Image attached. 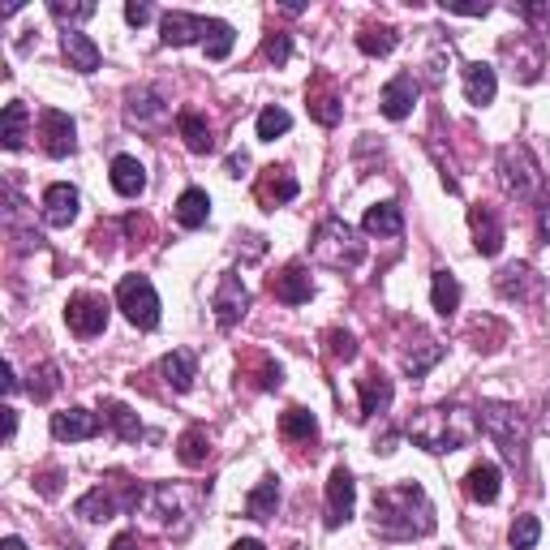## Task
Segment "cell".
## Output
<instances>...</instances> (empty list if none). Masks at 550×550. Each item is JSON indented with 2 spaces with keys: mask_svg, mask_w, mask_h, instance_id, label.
<instances>
[{
  "mask_svg": "<svg viewBox=\"0 0 550 550\" xmlns=\"http://www.w3.org/2000/svg\"><path fill=\"white\" fill-rule=\"evenodd\" d=\"M370 525L387 542L426 538V533L434 529V503L426 499V490L417 482L383 486V490H374V520Z\"/></svg>",
  "mask_w": 550,
  "mask_h": 550,
  "instance_id": "1",
  "label": "cell"
},
{
  "mask_svg": "<svg viewBox=\"0 0 550 550\" xmlns=\"http://www.w3.org/2000/svg\"><path fill=\"white\" fill-rule=\"evenodd\" d=\"M404 430L426 452H460L477 439L482 422H477V409H469V404H434V409L417 413Z\"/></svg>",
  "mask_w": 550,
  "mask_h": 550,
  "instance_id": "2",
  "label": "cell"
},
{
  "mask_svg": "<svg viewBox=\"0 0 550 550\" xmlns=\"http://www.w3.org/2000/svg\"><path fill=\"white\" fill-rule=\"evenodd\" d=\"M198 503H202V490H190V486H177V482H159L142 495L138 508L147 512L159 529H168L172 538H185L198 520Z\"/></svg>",
  "mask_w": 550,
  "mask_h": 550,
  "instance_id": "3",
  "label": "cell"
},
{
  "mask_svg": "<svg viewBox=\"0 0 550 550\" xmlns=\"http://www.w3.org/2000/svg\"><path fill=\"white\" fill-rule=\"evenodd\" d=\"M477 422L482 430L503 447V456L512 460L516 469H525V456H529V422L516 404H499V400H482L477 404Z\"/></svg>",
  "mask_w": 550,
  "mask_h": 550,
  "instance_id": "4",
  "label": "cell"
},
{
  "mask_svg": "<svg viewBox=\"0 0 550 550\" xmlns=\"http://www.w3.org/2000/svg\"><path fill=\"white\" fill-rule=\"evenodd\" d=\"M314 258L323 267H336V271H353V267H361V258H366V241H357V233L344 220H323L314 228Z\"/></svg>",
  "mask_w": 550,
  "mask_h": 550,
  "instance_id": "5",
  "label": "cell"
},
{
  "mask_svg": "<svg viewBox=\"0 0 550 550\" xmlns=\"http://www.w3.org/2000/svg\"><path fill=\"white\" fill-rule=\"evenodd\" d=\"M499 185L508 198H533L542 185V168L538 159H533V151L525 147V142H508V147L499 151Z\"/></svg>",
  "mask_w": 550,
  "mask_h": 550,
  "instance_id": "6",
  "label": "cell"
},
{
  "mask_svg": "<svg viewBox=\"0 0 550 550\" xmlns=\"http://www.w3.org/2000/svg\"><path fill=\"white\" fill-rule=\"evenodd\" d=\"M117 306L125 310V318L134 327H142V331L159 327V293L147 275H125L117 284Z\"/></svg>",
  "mask_w": 550,
  "mask_h": 550,
  "instance_id": "7",
  "label": "cell"
},
{
  "mask_svg": "<svg viewBox=\"0 0 550 550\" xmlns=\"http://www.w3.org/2000/svg\"><path fill=\"white\" fill-rule=\"evenodd\" d=\"M117 486H121V482H108V486L86 490V495L78 499V508H74V512H78L82 520H112L121 508H138L142 495H147L142 486H125V490H117Z\"/></svg>",
  "mask_w": 550,
  "mask_h": 550,
  "instance_id": "8",
  "label": "cell"
},
{
  "mask_svg": "<svg viewBox=\"0 0 550 550\" xmlns=\"http://www.w3.org/2000/svg\"><path fill=\"white\" fill-rule=\"evenodd\" d=\"M503 61L512 65V78L516 82H538L542 78V69H546V43L542 35H508L503 39Z\"/></svg>",
  "mask_w": 550,
  "mask_h": 550,
  "instance_id": "9",
  "label": "cell"
},
{
  "mask_svg": "<svg viewBox=\"0 0 550 550\" xmlns=\"http://www.w3.org/2000/svg\"><path fill=\"white\" fill-rule=\"evenodd\" d=\"M65 323L78 340L99 336V331L108 327V301L95 297V293H74L69 297V306H65Z\"/></svg>",
  "mask_w": 550,
  "mask_h": 550,
  "instance_id": "10",
  "label": "cell"
},
{
  "mask_svg": "<svg viewBox=\"0 0 550 550\" xmlns=\"http://www.w3.org/2000/svg\"><path fill=\"white\" fill-rule=\"evenodd\" d=\"M211 310H215V323H220L224 331L237 327L241 318H245V310H250V288L241 284L237 271H224L220 275V288H215V297H211Z\"/></svg>",
  "mask_w": 550,
  "mask_h": 550,
  "instance_id": "11",
  "label": "cell"
},
{
  "mask_svg": "<svg viewBox=\"0 0 550 550\" xmlns=\"http://www.w3.org/2000/svg\"><path fill=\"white\" fill-rule=\"evenodd\" d=\"M39 138H43V151H48L52 159H65L78 147V125L61 108H43L39 112Z\"/></svg>",
  "mask_w": 550,
  "mask_h": 550,
  "instance_id": "12",
  "label": "cell"
},
{
  "mask_svg": "<svg viewBox=\"0 0 550 550\" xmlns=\"http://www.w3.org/2000/svg\"><path fill=\"white\" fill-rule=\"evenodd\" d=\"M353 503H357V482H353V473L336 465L327 477V529H340L344 520L353 516Z\"/></svg>",
  "mask_w": 550,
  "mask_h": 550,
  "instance_id": "13",
  "label": "cell"
},
{
  "mask_svg": "<svg viewBox=\"0 0 550 550\" xmlns=\"http://www.w3.org/2000/svg\"><path fill=\"white\" fill-rule=\"evenodd\" d=\"M254 194H258V202H263V211H275V207H284V202H293L301 194V185H297V177L288 168H275L271 164V168H263Z\"/></svg>",
  "mask_w": 550,
  "mask_h": 550,
  "instance_id": "14",
  "label": "cell"
},
{
  "mask_svg": "<svg viewBox=\"0 0 550 550\" xmlns=\"http://www.w3.org/2000/svg\"><path fill=\"white\" fill-rule=\"evenodd\" d=\"M271 297L284 301V306H306V301L314 297L310 271L301 267V263H288L280 275H271Z\"/></svg>",
  "mask_w": 550,
  "mask_h": 550,
  "instance_id": "15",
  "label": "cell"
},
{
  "mask_svg": "<svg viewBox=\"0 0 550 550\" xmlns=\"http://www.w3.org/2000/svg\"><path fill=\"white\" fill-rule=\"evenodd\" d=\"M469 228H473V245L482 250L486 258H495L503 250V220L495 207H486V202H477L469 207Z\"/></svg>",
  "mask_w": 550,
  "mask_h": 550,
  "instance_id": "16",
  "label": "cell"
},
{
  "mask_svg": "<svg viewBox=\"0 0 550 550\" xmlns=\"http://www.w3.org/2000/svg\"><path fill=\"white\" fill-rule=\"evenodd\" d=\"M357 392H361V413L357 417H374V413H387L392 409V396H396V387H392V379H387V374L374 366V370H366L357 379Z\"/></svg>",
  "mask_w": 550,
  "mask_h": 550,
  "instance_id": "17",
  "label": "cell"
},
{
  "mask_svg": "<svg viewBox=\"0 0 550 550\" xmlns=\"http://www.w3.org/2000/svg\"><path fill=\"white\" fill-rule=\"evenodd\" d=\"M417 78L413 74H396L392 82L383 86V95H379V108H383V117L387 121H404L413 112V104H417Z\"/></svg>",
  "mask_w": 550,
  "mask_h": 550,
  "instance_id": "18",
  "label": "cell"
},
{
  "mask_svg": "<svg viewBox=\"0 0 550 550\" xmlns=\"http://www.w3.org/2000/svg\"><path fill=\"white\" fill-rule=\"evenodd\" d=\"M495 288H499V297H508V301H533L542 293V275H533V267H525V263H508L495 275Z\"/></svg>",
  "mask_w": 550,
  "mask_h": 550,
  "instance_id": "19",
  "label": "cell"
},
{
  "mask_svg": "<svg viewBox=\"0 0 550 550\" xmlns=\"http://www.w3.org/2000/svg\"><path fill=\"white\" fill-rule=\"evenodd\" d=\"M78 220V190L74 185H48L43 190V224L69 228Z\"/></svg>",
  "mask_w": 550,
  "mask_h": 550,
  "instance_id": "20",
  "label": "cell"
},
{
  "mask_svg": "<svg viewBox=\"0 0 550 550\" xmlns=\"http://www.w3.org/2000/svg\"><path fill=\"white\" fill-rule=\"evenodd\" d=\"M159 39L168 43V48H185V43L202 39V31H207V18H198V13H185V9H172L164 13V22H159Z\"/></svg>",
  "mask_w": 550,
  "mask_h": 550,
  "instance_id": "21",
  "label": "cell"
},
{
  "mask_svg": "<svg viewBox=\"0 0 550 550\" xmlns=\"http://www.w3.org/2000/svg\"><path fill=\"white\" fill-rule=\"evenodd\" d=\"M99 434V417L91 409H65V413H52V439L61 443H82Z\"/></svg>",
  "mask_w": 550,
  "mask_h": 550,
  "instance_id": "22",
  "label": "cell"
},
{
  "mask_svg": "<svg viewBox=\"0 0 550 550\" xmlns=\"http://www.w3.org/2000/svg\"><path fill=\"white\" fill-rule=\"evenodd\" d=\"M310 117L318 125H327V129L340 125V117H344V104H340V95H336V86H331L327 74H318L314 86H310Z\"/></svg>",
  "mask_w": 550,
  "mask_h": 550,
  "instance_id": "23",
  "label": "cell"
},
{
  "mask_svg": "<svg viewBox=\"0 0 550 550\" xmlns=\"http://www.w3.org/2000/svg\"><path fill=\"white\" fill-rule=\"evenodd\" d=\"M460 78H465V99L477 108H486L490 99H495L499 91V78H495V69H490L486 61H469L465 69H460Z\"/></svg>",
  "mask_w": 550,
  "mask_h": 550,
  "instance_id": "24",
  "label": "cell"
},
{
  "mask_svg": "<svg viewBox=\"0 0 550 550\" xmlns=\"http://www.w3.org/2000/svg\"><path fill=\"white\" fill-rule=\"evenodd\" d=\"M159 374H164V383L172 392H190L194 379H198V361L190 349H172L164 361H159Z\"/></svg>",
  "mask_w": 550,
  "mask_h": 550,
  "instance_id": "25",
  "label": "cell"
},
{
  "mask_svg": "<svg viewBox=\"0 0 550 550\" xmlns=\"http://www.w3.org/2000/svg\"><path fill=\"white\" fill-rule=\"evenodd\" d=\"M108 177H112V190H117L121 198H138L142 190H147V168H142L134 155H117V159H112Z\"/></svg>",
  "mask_w": 550,
  "mask_h": 550,
  "instance_id": "26",
  "label": "cell"
},
{
  "mask_svg": "<svg viewBox=\"0 0 550 550\" xmlns=\"http://www.w3.org/2000/svg\"><path fill=\"white\" fill-rule=\"evenodd\" d=\"M404 370L413 374V379H422L426 370H434L443 361V344L439 340H430V336H422V331H417V344H409V349H404Z\"/></svg>",
  "mask_w": 550,
  "mask_h": 550,
  "instance_id": "27",
  "label": "cell"
},
{
  "mask_svg": "<svg viewBox=\"0 0 550 550\" xmlns=\"http://www.w3.org/2000/svg\"><path fill=\"white\" fill-rule=\"evenodd\" d=\"M465 495L473 503H495L499 499V469L490 465V460H482V465H473L465 473Z\"/></svg>",
  "mask_w": 550,
  "mask_h": 550,
  "instance_id": "28",
  "label": "cell"
},
{
  "mask_svg": "<svg viewBox=\"0 0 550 550\" xmlns=\"http://www.w3.org/2000/svg\"><path fill=\"white\" fill-rule=\"evenodd\" d=\"M129 121H138V125H147V121H164L168 117V104H164V95L155 91V86H142V91L129 95Z\"/></svg>",
  "mask_w": 550,
  "mask_h": 550,
  "instance_id": "29",
  "label": "cell"
},
{
  "mask_svg": "<svg viewBox=\"0 0 550 550\" xmlns=\"http://www.w3.org/2000/svg\"><path fill=\"white\" fill-rule=\"evenodd\" d=\"M26 121H31V112H26L22 99L5 104V117H0V142H5V151H22L26 147Z\"/></svg>",
  "mask_w": 550,
  "mask_h": 550,
  "instance_id": "30",
  "label": "cell"
},
{
  "mask_svg": "<svg viewBox=\"0 0 550 550\" xmlns=\"http://www.w3.org/2000/svg\"><path fill=\"white\" fill-rule=\"evenodd\" d=\"M361 228H366L370 237H400V233H404V215H400L396 202H379V207L366 211Z\"/></svg>",
  "mask_w": 550,
  "mask_h": 550,
  "instance_id": "31",
  "label": "cell"
},
{
  "mask_svg": "<svg viewBox=\"0 0 550 550\" xmlns=\"http://www.w3.org/2000/svg\"><path fill=\"white\" fill-rule=\"evenodd\" d=\"M104 422H108L112 430H117V439H121V443H138L142 434H147V430H142V417H138L134 409H129V404H117V400H108V404H104Z\"/></svg>",
  "mask_w": 550,
  "mask_h": 550,
  "instance_id": "32",
  "label": "cell"
},
{
  "mask_svg": "<svg viewBox=\"0 0 550 550\" xmlns=\"http://www.w3.org/2000/svg\"><path fill=\"white\" fill-rule=\"evenodd\" d=\"M430 301H434V310H439L443 318H452L460 310V280L452 271H434L430 275Z\"/></svg>",
  "mask_w": 550,
  "mask_h": 550,
  "instance_id": "33",
  "label": "cell"
},
{
  "mask_svg": "<svg viewBox=\"0 0 550 550\" xmlns=\"http://www.w3.org/2000/svg\"><path fill=\"white\" fill-rule=\"evenodd\" d=\"M177 129H181V138H185V147H190L194 155H207L215 151V138H211V125L198 117L194 108H185L181 117H177Z\"/></svg>",
  "mask_w": 550,
  "mask_h": 550,
  "instance_id": "34",
  "label": "cell"
},
{
  "mask_svg": "<svg viewBox=\"0 0 550 550\" xmlns=\"http://www.w3.org/2000/svg\"><path fill=\"white\" fill-rule=\"evenodd\" d=\"M65 56L69 69H78V74H95L99 69V48L82 31H65Z\"/></svg>",
  "mask_w": 550,
  "mask_h": 550,
  "instance_id": "35",
  "label": "cell"
},
{
  "mask_svg": "<svg viewBox=\"0 0 550 550\" xmlns=\"http://www.w3.org/2000/svg\"><path fill=\"white\" fill-rule=\"evenodd\" d=\"M211 220V198H207V190H185L181 198H177V224L181 228H202Z\"/></svg>",
  "mask_w": 550,
  "mask_h": 550,
  "instance_id": "36",
  "label": "cell"
},
{
  "mask_svg": "<svg viewBox=\"0 0 550 550\" xmlns=\"http://www.w3.org/2000/svg\"><path fill=\"white\" fill-rule=\"evenodd\" d=\"M275 508H280V482H275V477H263V482L250 490V499H245V512L254 520H271Z\"/></svg>",
  "mask_w": 550,
  "mask_h": 550,
  "instance_id": "37",
  "label": "cell"
},
{
  "mask_svg": "<svg viewBox=\"0 0 550 550\" xmlns=\"http://www.w3.org/2000/svg\"><path fill=\"white\" fill-rule=\"evenodd\" d=\"M280 434L288 443H314V434H318V422H314V413L310 409H284L280 417Z\"/></svg>",
  "mask_w": 550,
  "mask_h": 550,
  "instance_id": "38",
  "label": "cell"
},
{
  "mask_svg": "<svg viewBox=\"0 0 550 550\" xmlns=\"http://www.w3.org/2000/svg\"><path fill=\"white\" fill-rule=\"evenodd\" d=\"M237 43V31L220 18H207V31H202V48H207V61H224Z\"/></svg>",
  "mask_w": 550,
  "mask_h": 550,
  "instance_id": "39",
  "label": "cell"
},
{
  "mask_svg": "<svg viewBox=\"0 0 550 550\" xmlns=\"http://www.w3.org/2000/svg\"><path fill=\"white\" fill-rule=\"evenodd\" d=\"M177 456H181V465L185 469H202L211 460V439H207V430H185L181 434V443H177Z\"/></svg>",
  "mask_w": 550,
  "mask_h": 550,
  "instance_id": "40",
  "label": "cell"
},
{
  "mask_svg": "<svg viewBox=\"0 0 550 550\" xmlns=\"http://www.w3.org/2000/svg\"><path fill=\"white\" fill-rule=\"evenodd\" d=\"M56 387H61V366H56V361H43V366H35L26 374V392H31V400L56 396Z\"/></svg>",
  "mask_w": 550,
  "mask_h": 550,
  "instance_id": "41",
  "label": "cell"
},
{
  "mask_svg": "<svg viewBox=\"0 0 550 550\" xmlns=\"http://www.w3.org/2000/svg\"><path fill=\"white\" fill-rule=\"evenodd\" d=\"M254 370V387L258 392H275V387L284 383V370L275 366L271 357H263V353H254V357H245V366H241V374H250Z\"/></svg>",
  "mask_w": 550,
  "mask_h": 550,
  "instance_id": "42",
  "label": "cell"
},
{
  "mask_svg": "<svg viewBox=\"0 0 550 550\" xmlns=\"http://www.w3.org/2000/svg\"><path fill=\"white\" fill-rule=\"evenodd\" d=\"M396 43H400V35L392 26H361V35H357V48L366 56H387Z\"/></svg>",
  "mask_w": 550,
  "mask_h": 550,
  "instance_id": "43",
  "label": "cell"
},
{
  "mask_svg": "<svg viewBox=\"0 0 550 550\" xmlns=\"http://www.w3.org/2000/svg\"><path fill=\"white\" fill-rule=\"evenodd\" d=\"M288 129H293V117H288L284 108L267 104L263 112H258V138H263V142H275L280 134H288Z\"/></svg>",
  "mask_w": 550,
  "mask_h": 550,
  "instance_id": "44",
  "label": "cell"
},
{
  "mask_svg": "<svg viewBox=\"0 0 550 550\" xmlns=\"http://www.w3.org/2000/svg\"><path fill=\"white\" fill-rule=\"evenodd\" d=\"M542 538V525H538V516H516L512 520V533H508V542L512 550H533Z\"/></svg>",
  "mask_w": 550,
  "mask_h": 550,
  "instance_id": "45",
  "label": "cell"
},
{
  "mask_svg": "<svg viewBox=\"0 0 550 550\" xmlns=\"http://www.w3.org/2000/svg\"><path fill=\"white\" fill-rule=\"evenodd\" d=\"M323 340H327L331 361H353V357H357V340L349 336V331H340V327H336V331H327Z\"/></svg>",
  "mask_w": 550,
  "mask_h": 550,
  "instance_id": "46",
  "label": "cell"
},
{
  "mask_svg": "<svg viewBox=\"0 0 550 550\" xmlns=\"http://www.w3.org/2000/svg\"><path fill=\"white\" fill-rule=\"evenodd\" d=\"M48 13H52V18L56 22H86V18H95V5H91V0H86V5H65V0H52V5H48Z\"/></svg>",
  "mask_w": 550,
  "mask_h": 550,
  "instance_id": "47",
  "label": "cell"
},
{
  "mask_svg": "<svg viewBox=\"0 0 550 550\" xmlns=\"http://www.w3.org/2000/svg\"><path fill=\"white\" fill-rule=\"evenodd\" d=\"M263 52H267V61L280 69V65H288V56H293V39H288L284 31H271L267 43H263Z\"/></svg>",
  "mask_w": 550,
  "mask_h": 550,
  "instance_id": "48",
  "label": "cell"
},
{
  "mask_svg": "<svg viewBox=\"0 0 550 550\" xmlns=\"http://www.w3.org/2000/svg\"><path fill=\"white\" fill-rule=\"evenodd\" d=\"M516 13H520V18H525V22L538 26L542 35L550 31V5H538V0H525V5H516Z\"/></svg>",
  "mask_w": 550,
  "mask_h": 550,
  "instance_id": "49",
  "label": "cell"
},
{
  "mask_svg": "<svg viewBox=\"0 0 550 550\" xmlns=\"http://www.w3.org/2000/svg\"><path fill=\"white\" fill-rule=\"evenodd\" d=\"M151 18H155L151 5H138V0H129V5H125V22L129 26H142V22H151Z\"/></svg>",
  "mask_w": 550,
  "mask_h": 550,
  "instance_id": "50",
  "label": "cell"
},
{
  "mask_svg": "<svg viewBox=\"0 0 550 550\" xmlns=\"http://www.w3.org/2000/svg\"><path fill=\"white\" fill-rule=\"evenodd\" d=\"M125 233L129 237H151V220H147V215H125Z\"/></svg>",
  "mask_w": 550,
  "mask_h": 550,
  "instance_id": "51",
  "label": "cell"
},
{
  "mask_svg": "<svg viewBox=\"0 0 550 550\" xmlns=\"http://www.w3.org/2000/svg\"><path fill=\"white\" fill-rule=\"evenodd\" d=\"M56 490H61V473H56V469H48V473L39 477V495H48V499H52Z\"/></svg>",
  "mask_w": 550,
  "mask_h": 550,
  "instance_id": "52",
  "label": "cell"
},
{
  "mask_svg": "<svg viewBox=\"0 0 550 550\" xmlns=\"http://www.w3.org/2000/svg\"><path fill=\"white\" fill-rule=\"evenodd\" d=\"M250 168V155L237 151V155H228V177H241V172Z\"/></svg>",
  "mask_w": 550,
  "mask_h": 550,
  "instance_id": "53",
  "label": "cell"
},
{
  "mask_svg": "<svg viewBox=\"0 0 550 550\" xmlns=\"http://www.w3.org/2000/svg\"><path fill=\"white\" fill-rule=\"evenodd\" d=\"M396 439H400V434H396V430H387V434H383V439H374V452L392 456V452H396Z\"/></svg>",
  "mask_w": 550,
  "mask_h": 550,
  "instance_id": "54",
  "label": "cell"
},
{
  "mask_svg": "<svg viewBox=\"0 0 550 550\" xmlns=\"http://www.w3.org/2000/svg\"><path fill=\"white\" fill-rule=\"evenodd\" d=\"M108 550H142V542H138V533H121V538L112 542Z\"/></svg>",
  "mask_w": 550,
  "mask_h": 550,
  "instance_id": "55",
  "label": "cell"
},
{
  "mask_svg": "<svg viewBox=\"0 0 550 550\" xmlns=\"http://www.w3.org/2000/svg\"><path fill=\"white\" fill-rule=\"evenodd\" d=\"M13 434H18V413L5 409V443H13Z\"/></svg>",
  "mask_w": 550,
  "mask_h": 550,
  "instance_id": "56",
  "label": "cell"
},
{
  "mask_svg": "<svg viewBox=\"0 0 550 550\" xmlns=\"http://www.w3.org/2000/svg\"><path fill=\"white\" fill-rule=\"evenodd\" d=\"M0 374H5V396H13V392H18V379H13V366H9V361H5V370H0Z\"/></svg>",
  "mask_w": 550,
  "mask_h": 550,
  "instance_id": "57",
  "label": "cell"
},
{
  "mask_svg": "<svg viewBox=\"0 0 550 550\" xmlns=\"http://www.w3.org/2000/svg\"><path fill=\"white\" fill-rule=\"evenodd\" d=\"M233 550H267V546L254 542V538H241V542H233Z\"/></svg>",
  "mask_w": 550,
  "mask_h": 550,
  "instance_id": "58",
  "label": "cell"
},
{
  "mask_svg": "<svg viewBox=\"0 0 550 550\" xmlns=\"http://www.w3.org/2000/svg\"><path fill=\"white\" fill-rule=\"evenodd\" d=\"M542 237L550 241V198H546V207H542Z\"/></svg>",
  "mask_w": 550,
  "mask_h": 550,
  "instance_id": "59",
  "label": "cell"
},
{
  "mask_svg": "<svg viewBox=\"0 0 550 550\" xmlns=\"http://www.w3.org/2000/svg\"><path fill=\"white\" fill-rule=\"evenodd\" d=\"M0 550H26V542L22 538H5V546H0Z\"/></svg>",
  "mask_w": 550,
  "mask_h": 550,
  "instance_id": "60",
  "label": "cell"
},
{
  "mask_svg": "<svg viewBox=\"0 0 550 550\" xmlns=\"http://www.w3.org/2000/svg\"><path fill=\"white\" fill-rule=\"evenodd\" d=\"M546 430H550V396H546Z\"/></svg>",
  "mask_w": 550,
  "mask_h": 550,
  "instance_id": "61",
  "label": "cell"
}]
</instances>
